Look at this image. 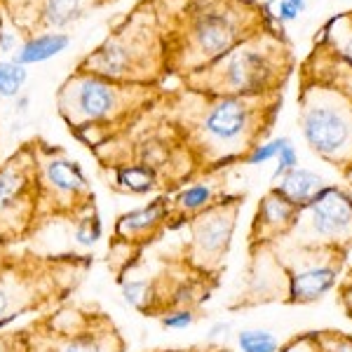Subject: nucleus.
<instances>
[{"label": "nucleus", "instance_id": "obj_1", "mask_svg": "<svg viewBox=\"0 0 352 352\" xmlns=\"http://www.w3.org/2000/svg\"><path fill=\"white\" fill-rule=\"evenodd\" d=\"M265 111H275L268 96H212L188 118V139L204 164H226L247 155L263 144L270 120Z\"/></svg>", "mask_w": 352, "mask_h": 352}, {"label": "nucleus", "instance_id": "obj_2", "mask_svg": "<svg viewBox=\"0 0 352 352\" xmlns=\"http://www.w3.org/2000/svg\"><path fill=\"white\" fill-rule=\"evenodd\" d=\"M148 96V85H129L101 78L78 68L56 92V106L71 129H104L120 124L141 109Z\"/></svg>", "mask_w": 352, "mask_h": 352}, {"label": "nucleus", "instance_id": "obj_3", "mask_svg": "<svg viewBox=\"0 0 352 352\" xmlns=\"http://www.w3.org/2000/svg\"><path fill=\"white\" fill-rule=\"evenodd\" d=\"M162 45L151 28L146 14H129L94 52H89L78 66L80 71L96 73L116 82L151 85L160 71Z\"/></svg>", "mask_w": 352, "mask_h": 352}, {"label": "nucleus", "instance_id": "obj_4", "mask_svg": "<svg viewBox=\"0 0 352 352\" xmlns=\"http://www.w3.org/2000/svg\"><path fill=\"white\" fill-rule=\"evenodd\" d=\"M195 92L212 96H261L280 85V66L263 38H249L209 66L190 73Z\"/></svg>", "mask_w": 352, "mask_h": 352}, {"label": "nucleus", "instance_id": "obj_5", "mask_svg": "<svg viewBox=\"0 0 352 352\" xmlns=\"http://www.w3.org/2000/svg\"><path fill=\"white\" fill-rule=\"evenodd\" d=\"M300 127L308 146L322 160L352 167V104L333 87H310L300 96Z\"/></svg>", "mask_w": 352, "mask_h": 352}, {"label": "nucleus", "instance_id": "obj_6", "mask_svg": "<svg viewBox=\"0 0 352 352\" xmlns=\"http://www.w3.org/2000/svg\"><path fill=\"white\" fill-rule=\"evenodd\" d=\"M244 36L247 33H242V12L230 0H207L188 16L179 64L188 73L200 71L240 45Z\"/></svg>", "mask_w": 352, "mask_h": 352}, {"label": "nucleus", "instance_id": "obj_7", "mask_svg": "<svg viewBox=\"0 0 352 352\" xmlns=\"http://www.w3.org/2000/svg\"><path fill=\"white\" fill-rule=\"evenodd\" d=\"M289 247H352V195L338 186H324L298 209Z\"/></svg>", "mask_w": 352, "mask_h": 352}, {"label": "nucleus", "instance_id": "obj_8", "mask_svg": "<svg viewBox=\"0 0 352 352\" xmlns=\"http://www.w3.org/2000/svg\"><path fill=\"white\" fill-rule=\"evenodd\" d=\"M38 160V212L80 214L92 207L94 192L82 167L59 148H36Z\"/></svg>", "mask_w": 352, "mask_h": 352}, {"label": "nucleus", "instance_id": "obj_9", "mask_svg": "<svg viewBox=\"0 0 352 352\" xmlns=\"http://www.w3.org/2000/svg\"><path fill=\"white\" fill-rule=\"evenodd\" d=\"M287 272V303L308 305L331 292L345 265L348 249L338 247H289L275 252Z\"/></svg>", "mask_w": 352, "mask_h": 352}, {"label": "nucleus", "instance_id": "obj_10", "mask_svg": "<svg viewBox=\"0 0 352 352\" xmlns=\"http://www.w3.org/2000/svg\"><path fill=\"white\" fill-rule=\"evenodd\" d=\"M38 217V160L36 148L0 164V237L12 240Z\"/></svg>", "mask_w": 352, "mask_h": 352}, {"label": "nucleus", "instance_id": "obj_11", "mask_svg": "<svg viewBox=\"0 0 352 352\" xmlns=\"http://www.w3.org/2000/svg\"><path fill=\"white\" fill-rule=\"evenodd\" d=\"M237 214H240V197H230V200L214 202L209 209L190 219L188 261L192 268L204 275L221 270L230 249Z\"/></svg>", "mask_w": 352, "mask_h": 352}, {"label": "nucleus", "instance_id": "obj_12", "mask_svg": "<svg viewBox=\"0 0 352 352\" xmlns=\"http://www.w3.org/2000/svg\"><path fill=\"white\" fill-rule=\"evenodd\" d=\"M298 207L289 202L280 190L272 188L268 195L261 197L256 217H254L252 232H249V247H275L280 240H287L292 228L296 226Z\"/></svg>", "mask_w": 352, "mask_h": 352}, {"label": "nucleus", "instance_id": "obj_13", "mask_svg": "<svg viewBox=\"0 0 352 352\" xmlns=\"http://www.w3.org/2000/svg\"><path fill=\"white\" fill-rule=\"evenodd\" d=\"M38 272L10 261L0 270V322L3 320H19L24 312L38 308Z\"/></svg>", "mask_w": 352, "mask_h": 352}, {"label": "nucleus", "instance_id": "obj_14", "mask_svg": "<svg viewBox=\"0 0 352 352\" xmlns=\"http://www.w3.org/2000/svg\"><path fill=\"white\" fill-rule=\"evenodd\" d=\"M254 263L249 270V292L244 305L265 303V300H287L289 282L287 272L282 268L275 247H258L252 249Z\"/></svg>", "mask_w": 352, "mask_h": 352}, {"label": "nucleus", "instance_id": "obj_15", "mask_svg": "<svg viewBox=\"0 0 352 352\" xmlns=\"http://www.w3.org/2000/svg\"><path fill=\"white\" fill-rule=\"evenodd\" d=\"M169 217H172V200L169 197H155L144 207L122 214L116 223V237L124 244L146 242L153 235H157V230L167 223Z\"/></svg>", "mask_w": 352, "mask_h": 352}, {"label": "nucleus", "instance_id": "obj_16", "mask_svg": "<svg viewBox=\"0 0 352 352\" xmlns=\"http://www.w3.org/2000/svg\"><path fill=\"white\" fill-rule=\"evenodd\" d=\"M71 45V36L64 31H41L36 36H28L24 43L16 47L12 59L21 66L45 64V61L54 59L61 52H66Z\"/></svg>", "mask_w": 352, "mask_h": 352}, {"label": "nucleus", "instance_id": "obj_17", "mask_svg": "<svg viewBox=\"0 0 352 352\" xmlns=\"http://www.w3.org/2000/svg\"><path fill=\"white\" fill-rule=\"evenodd\" d=\"M96 3L99 0H43L38 5L36 24L47 31H61L82 19Z\"/></svg>", "mask_w": 352, "mask_h": 352}, {"label": "nucleus", "instance_id": "obj_18", "mask_svg": "<svg viewBox=\"0 0 352 352\" xmlns=\"http://www.w3.org/2000/svg\"><path fill=\"white\" fill-rule=\"evenodd\" d=\"M160 184V174L155 167L146 162H129L118 164L111 174V186L120 192H129V195H148Z\"/></svg>", "mask_w": 352, "mask_h": 352}, {"label": "nucleus", "instance_id": "obj_19", "mask_svg": "<svg viewBox=\"0 0 352 352\" xmlns=\"http://www.w3.org/2000/svg\"><path fill=\"white\" fill-rule=\"evenodd\" d=\"M324 179L320 174L310 172V169H292L289 174L282 176V184L275 186V190H280L289 202H294L296 207H305L312 197L324 188Z\"/></svg>", "mask_w": 352, "mask_h": 352}, {"label": "nucleus", "instance_id": "obj_20", "mask_svg": "<svg viewBox=\"0 0 352 352\" xmlns=\"http://www.w3.org/2000/svg\"><path fill=\"white\" fill-rule=\"evenodd\" d=\"M122 343L116 329L111 331H78L61 340L52 352H120Z\"/></svg>", "mask_w": 352, "mask_h": 352}, {"label": "nucleus", "instance_id": "obj_21", "mask_svg": "<svg viewBox=\"0 0 352 352\" xmlns=\"http://www.w3.org/2000/svg\"><path fill=\"white\" fill-rule=\"evenodd\" d=\"M214 202H219V197H217V188L212 184H192L172 200V214H176L179 219L186 217L192 219L195 214L212 207Z\"/></svg>", "mask_w": 352, "mask_h": 352}, {"label": "nucleus", "instance_id": "obj_22", "mask_svg": "<svg viewBox=\"0 0 352 352\" xmlns=\"http://www.w3.org/2000/svg\"><path fill=\"white\" fill-rule=\"evenodd\" d=\"M104 237V221H101L99 212L92 207L82 209L76 217V230H73V240H76L80 247L92 249L96 242Z\"/></svg>", "mask_w": 352, "mask_h": 352}, {"label": "nucleus", "instance_id": "obj_23", "mask_svg": "<svg viewBox=\"0 0 352 352\" xmlns=\"http://www.w3.org/2000/svg\"><path fill=\"white\" fill-rule=\"evenodd\" d=\"M122 298L129 308L151 312V310H155V303H157L155 285L148 280H127V282H122Z\"/></svg>", "mask_w": 352, "mask_h": 352}, {"label": "nucleus", "instance_id": "obj_24", "mask_svg": "<svg viewBox=\"0 0 352 352\" xmlns=\"http://www.w3.org/2000/svg\"><path fill=\"white\" fill-rule=\"evenodd\" d=\"M28 80L26 66L14 59H0V99H16Z\"/></svg>", "mask_w": 352, "mask_h": 352}, {"label": "nucleus", "instance_id": "obj_25", "mask_svg": "<svg viewBox=\"0 0 352 352\" xmlns=\"http://www.w3.org/2000/svg\"><path fill=\"white\" fill-rule=\"evenodd\" d=\"M237 345L242 352H277L280 340L272 331L265 329H244L237 333Z\"/></svg>", "mask_w": 352, "mask_h": 352}, {"label": "nucleus", "instance_id": "obj_26", "mask_svg": "<svg viewBox=\"0 0 352 352\" xmlns=\"http://www.w3.org/2000/svg\"><path fill=\"white\" fill-rule=\"evenodd\" d=\"M287 136H282V139H272V141H263V144H258V146H254L252 151L244 155V162L247 164H263V162H268L272 160V157H277L280 155V151H282V146L287 144Z\"/></svg>", "mask_w": 352, "mask_h": 352}, {"label": "nucleus", "instance_id": "obj_27", "mask_svg": "<svg viewBox=\"0 0 352 352\" xmlns=\"http://www.w3.org/2000/svg\"><path fill=\"white\" fill-rule=\"evenodd\" d=\"M317 338H320V352H352L350 333L327 329V331H317Z\"/></svg>", "mask_w": 352, "mask_h": 352}, {"label": "nucleus", "instance_id": "obj_28", "mask_svg": "<svg viewBox=\"0 0 352 352\" xmlns=\"http://www.w3.org/2000/svg\"><path fill=\"white\" fill-rule=\"evenodd\" d=\"M160 322L164 329L181 331V329H188L195 324V312H192V308H169L162 312Z\"/></svg>", "mask_w": 352, "mask_h": 352}, {"label": "nucleus", "instance_id": "obj_29", "mask_svg": "<svg viewBox=\"0 0 352 352\" xmlns=\"http://www.w3.org/2000/svg\"><path fill=\"white\" fill-rule=\"evenodd\" d=\"M296 164H298V153L294 148L292 139H289L287 144L282 146L280 155H277V167H275V174H272V181H280L285 174H289L292 169H296Z\"/></svg>", "mask_w": 352, "mask_h": 352}, {"label": "nucleus", "instance_id": "obj_30", "mask_svg": "<svg viewBox=\"0 0 352 352\" xmlns=\"http://www.w3.org/2000/svg\"><path fill=\"white\" fill-rule=\"evenodd\" d=\"M277 352H320V338H317V331H308V333H300V336H294Z\"/></svg>", "mask_w": 352, "mask_h": 352}, {"label": "nucleus", "instance_id": "obj_31", "mask_svg": "<svg viewBox=\"0 0 352 352\" xmlns=\"http://www.w3.org/2000/svg\"><path fill=\"white\" fill-rule=\"evenodd\" d=\"M338 300H340V305H343L345 315L352 320V268L338 287Z\"/></svg>", "mask_w": 352, "mask_h": 352}, {"label": "nucleus", "instance_id": "obj_32", "mask_svg": "<svg viewBox=\"0 0 352 352\" xmlns=\"http://www.w3.org/2000/svg\"><path fill=\"white\" fill-rule=\"evenodd\" d=\"M0 3L8 5V8L12 10V12H16V16L24 14V10H28V8H31L33 14L38 16V5H41L43 0H0Z\"/></svg>", "mask_w": 352, "mask_h": 352}, {"label": "nucleus", "instance_id": "obj_33", "mask_svg": "<svg viewBox=\"0 0 352 352\" xmlns=\"http://www.w3.org/2000/svg\"><path fill=\"white\" fill-rule=\"evenodd\" d=\"M343 24L348 26V31H345V36H340V54L345 56V59L352 64V26H350V19H343Z\"/></svg>", "mask_w": 352, "mask_h": 352}, {"label": "nucleus", "instance_id": "obj_34", "mask_svg": "<svg viewBox=\"0 0 352 352\" xmlns=\"http://www.w3.org/2000/svg\"><path fill=\"white\" fill-rule=\"evenodd\" d=\"M277 14H280L282 21H294V19H296V14H298V10L294 8V5H289V3H285V0H282L280 10H277Z\"/></svg>", "mask_w": 352, "mask_h": 352}, {"label": "nucleus", "instance_id": "obj_35", "mask_svg": "<svg viewBox=\"0 0 352 352\" xmlns=\"http://www.w3.org/2000/svg\"><path fill=\"white\" fill-rule=\"evenodd\" d=\"M228 329H230V322L221 320V322H217V324H212V327H209L207 336H209V338H219V336H223V333L228 331Z\"/></svg>", "mask_w": 352, "mask_h": 352}, {"label": "nucleus", "instance_id": "obj_36", "mask_svg": "<svg viewBox=\"0 0 352 352\" xmlns=\"http://www.w3.org/2000/svg\"><path fill=\"white\" fill-rule=\"evenodd\" d=\"M14 111L19 113V116H24V113L28 111V96H26V94H19V96H16Z\"/></svg>", "mask_w": 352, "mask_h": 352}, {"label": "nucleus", "instance_id": "obj_37", "mask_svg": "<svg viewBox=\"0 0 352 352\" xmlns=\"http://www.w3.org/2000/svg\"><path fill=\"white\" fill-rule=\"evenodd\" d=\"M5 31H8V26H5V10H3V3H0V41H3Z\"/></svg>", "mask_w": 352, "mask_h": 352}, {"label": "nucleus", "instance_id": "obj_38", "mask_svg": "<svg viewBox=\"0 0 352 352\" xmlns=\"http://www.w3.org/2000/svg\"><path fill=\"white\" fill-rule=\"evenodd\" d=\"M285 3L294 5V8H296L298 12H300V10H305V0H285Z\"/></svg>", "mask_w": 352, "mask_h": 352}, {"label": "nucleus", "instance_id": "obj_39", "mask_svg": "<svg viewBox=\"0 0 352 352\" xmlns=\"http://www.w3.org/2000/svg\"><path fill=\"white\" fill-rule=\"evenodd\" d=\"M8 263H10V258L5 256V252H3V244H0V270H3V268H5V265H8Z\"/></svg>", "mask_w": 352, "mask_h": 352}, {"label": "nucleus", "instance_id": "obj_40", "mask_svg": "<svg viewBox=\"0 0 352 352\" xmlns=\"http://www.w3.org/2000/svg\"><path fill=\"white\" fill-rule=\"evenodd\" d=\"M345 179H348V181H350V184H352V167L348 169V172H345Z\"/></svg>", "mask_w": 352, "mask_h": 352}]
</instances>
